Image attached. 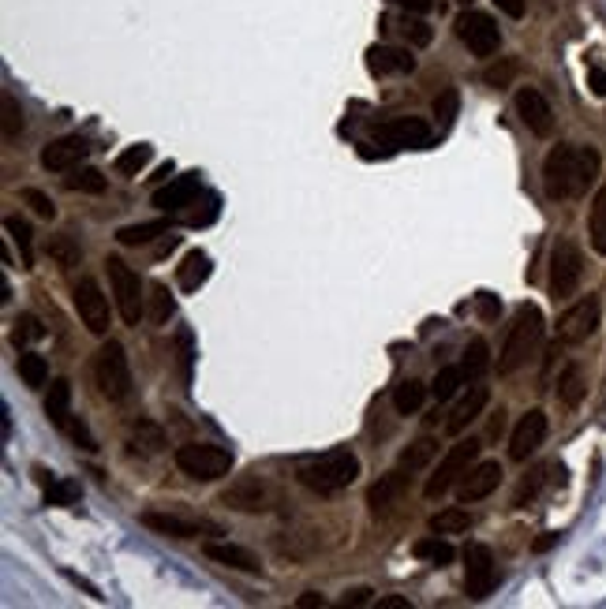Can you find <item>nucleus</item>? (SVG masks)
Listing matches in <instances>:
<instances>
[{"mask_svg":"<svg viewBox=\"0 0 606 609\" xmlns=\"http://www.w3.org/2000/svg\"><path fill=\"white\" fill-rule=\"evenodd\" d=\"M599 176V154L592 146H554L542 161V191L551 202L580 199Z\"/></svg>","mask_w":606,"mask_h":609,"instance_id":"f257e3e1","label":"nucleus"},{"mask_svg":"<svg viewBox=\"0 0 606 609\" xmlns=\"http://www.w3.org/2000/svg\"><path fill=\"white\" fill-rule=\"evenodd\" d=\"M542 344V310L535 303L516 307V318L509 326V337L501 344L498 355V374H516L520 367H528V359Z\"/></svg>","mask_w":606,"mask_h":609,"instance_id":"f03ea898","label":"nucleus"},{"mask_svg":"<svg viewBox=\"0 0 606 609\" xmlns=\"http://www.w3.org/2000/svg\"><path fill=\"white\" fill-rule=\"evenodd\" d=\"M296 478L315 494H337V490L352 486V482L360 478V460H356V453H348V449H333V453L319 456V460H311V464H303L296 471Z\"/></svg>","mask_w":606,"mask_h":609,"instance_id":"7ed1b4c3","label":"nucleus"},{"mask_svg":"<svg viewBox=\"0 0 606 609\" xmlns=\"http://www.w3.org/2000/svg\"><path fill=\"white\" fill-rule=\"evenodd\" d=\"M94 377L98 389L106 401L120 404L132 396V367H128V351H124L120 341H106L94 355Z\"/></svg>","mask_w":606,"mask_h":609,"instance_id":"20e7f679","label":"nucleus"},{"mask_svg":"<svg viewBox=\"0 0 606 609\" xmlns=\"http://www.w3.org/2000/svg\"><path fill=\"white\" fill-rule=\"evenodd\" d=\"M176 468L187 478L214 482V478H225L228 471H233V453L221 449V445H202V441H192V445L176 449Z\"/></svg>","mask_w":606,"mask_h":609,"instance_id":"39448f33","label":"nucleus"},{"mask_svg":"<svg viewBox=\"0 0 606 609\" xmlns=\"http://www.w3.org/2000/svg\"><path fill=\"white\" fill-rule=\"evenodd\" d=\"M106 269H109V284H113V300H116V310L124 326H139L142 322V284H139V273L124 262L120 255H109L106 258Z\"/></svg>","mask_w":606,"mask_h":609,"instance_id":"423d86ee","label":"nucleus"},{"mask_svg":"<svg viewBox=\"0 0 606 609\" xmlns=\"http://www.w3.org/2000/svg\"><path fill=\"white\" fill-rule=\"evenodd\" d=\"M580 277H584V255H580V247H576L569 236H558L554 247H551V296H554V300L576 296Z\"/></svg>","mask_w":606,"mask_h":609,"instance_id":"0eeeda50","label":"nucleus"},{"mask_svg":"<svg viewBox=\"0 0 606 609\" xmlns=\"http://www.w3.org/2000/svg\"><path fill=\"white\" fill-rule=\"evenodd\" d=\"M479 449H483V445H479L475 437H465V441H457V445H449V453L442 456V464H438V471L427 478L423 494H427L431 501H438L442 494H449V490H453V482H461V478L468 475V468L475 464Z\"/></svg>","mask_w":606,"mask_h":609,"instance_id":"6e6552de","label":"nucleus"},{"mask_svg":"<svg viewBox=\"0 0 606 609\" xmlns=\"http://www.w3.org/2000/svg\"><path fill=\"white\" fill-rule=\"evenodd\" d=\"M453 30L468 46L472 56H494L501 49V30H498V23L487 12H461Z\"/></svg>","mask_w":606,"mask_h":609,"instance_id":"1a4fd4ad","label":"nucleus"},{"mask_svg":"<svg viewBox=\"0 0 606 609\" xmlns=\"http://www.w3.org/2000/svg\"><path fill=\"white\" fill-rule=\"evenodd\" d=\"M72 300H75V310H79L82 326H87L94 337H106L109 333V296L101 292V284L94 277H82L75 284V292H72Z\"/></svg>","mask_w":606,"mask_h":609,"instance_id":"9d476101","label":"nucleus"},{"mask_svg":"<svg viewBox=\"0 0 606 609\" xmlns=\"http://www.w3.org/2000/svg\"><path fill=\"white\" fill-rule=\"evenodd\" d=\"M498 583V569H494V554L487 550L483 542L465 546V591L468 598H487Z\"/></svg>","mask_w":606,"mask_h":609,"instance_id":"9b49d317","label":"nucleus"},{"mask_svg":"<svg viewBox=\"0 0 606 609\" xmlns=\"http://www.w3.org/2000/svg\"><path fill=\"white\" fill-rule=\"evenodd\" d=\"M599 318H602V307H599V296H584L576 300L558 322V337L566 344H584L588 337H595L599 329Z\"/></svg>","mask_w":606,"mask_h":609,"instance_id":"f8f14e48","label":"nucleus"},{"mask_svg":"<svg viewBox=\"0 0 606 609\" xmlns=\"http://www.w3.org/2000/svg\"><path fill=\"white\" fill-rule=\"evenodd\" d=\"M374 135H379L386 146H397V150H427L431 139H434L431 123L420 120V116H393V120L379 123Z\"/></svg>","mask_w":606,"mask_h":609,"instance_id":"ddd939ff","label":"nucleus"},{"mask_svg":"<svg viewBox=\"0 0 606 609\" xmlns=\"http://www.w3.org/2000/svg\"><path fill=\"white\" fill-rule=\"evenodd\" d=\"M547 441V411H525L520 415V423L513 427V437H509V460H516V464H525L528 456H535V449Z\"/></svg>","mask_w":606,"mask_h":609,"instance_id":"4468645a","label":"nucleus"},{"mask_svg":"<svg viewBox=\"0 0 606 609\" xmlns=\"http://www.w3.org/2000/svg\"><path fill=\"white\" fill-rule=\"evenodd\" d=\"M513 105H516V116L525 120V128H528L532 135L547 139V135L554 131V109H551V101L542 97L535 87H520Z\"/></svg>","mask_w":606,"mask_h":609,"instance_id":"2eb2a0df","label":"nucleus"},{"mask_svg":"<svg viewBox=\"0 0 606 609\" xmlns=\"http://www.w3.org/2000/svg\"><path fill=\"white\" fill-rule=\"evenodd\" d=\"M221 501L228 509H240V512H266L269 501H274V494H269V486L259 475H240L233 486L221 494Z\"/></svg>","mask_w":606,"mask_h":609,"instance_id":"dca6fc26","label":"nucleus"},{"mask_svg":"<svg viewBox=\"0 0 606 609\" xmlns=\"http://www.w3.org/2000/svg\"><path fill=\"white\" fill-rule=\"evenodd\" d=\"M90 154V142L82 135H64V139H53L46 150H41V165L49 173H72L82 165V157Z\"/></svg>","mask_w":606,"mask_h":609,"instance_id":"f3484780","label":"nucleus"},{"mask_svg":"<svg viewBox=\"0 0 606 609\" xmlns=\"http://www.w3.org/2000/svg\"><path fill=\"white\" fill-rule=\"evenodd\" d=\"M501 486V464L498 460H483V464H472L468 468V475L461 478V486H457V497L465 501H483V497H491L494 490Z\"/></svg>","mask_w":606,"mask_h":609,"instance_id":"a211bd4d","label":"nucleus"},{"mask_svg":"<svg viewBox=\"0 0 606 609\" xmlns=\"http://www.w3.org/2000/svg\"><path fill=\"white\" fill-rule=\"evenodd\" d=\"M491 404V389L487 385H479V382H472L468 385V393L457 401V408L449 411V419H446V430L449 434H465L479 415H483V408Z\"/></svg>","mask_w":606,"mask_h":609,"instance_id":"6ab92c4d","label":"nucleus"},{"mask_svg":"<svg viewBox=\"0 0 606 609\" xmlns=\"http://www.w3.org/2000/svg\"><path fill=\"white\" fill-rule=\"evenodd\" d=\"M139 523H142V528H150V531H158V535H169V538H199L202 531H218L214 523H195V520H184L176 512H154V509L142 512Z\"/></svg>","mask_w":606,"mask_h":609,"instance_id":"aec40b11","label":"nucleus"},{"mask_svg":"<svg viewBox=\"0 0 606 609\" xmlns=\"http://www.w3.org/2000/svg\"><path fill=\"white\" fill-rule=\"evenodd\" d=\"M408 482H412V475H408V468H401V471H389V475H382L374 486L367 490V505H371V512H389L397 501H401L405 494H408Z\"/></svg>","mask_w":606,"mask_h":609,"instance_id":"412c9836","label":"nucleus"},{"mask_svg":"<svg viewBox=\"0 0 606 609\" xmlns=\"http://www.w3.org/2000/svg\"><path fill=\"white\" fill-rule=\"evenodd\" d=\"M367 68L374 75H412L415 72V56H412V49H401V46H371L367 49Z\"/></svg>","mask_w":606,"mask_h":609,"instance_id":"4be33fe9","label":"nucleus"},{"mask_svg":"<svg viewBox=\"0 0 606 609\" xmlns=\"http://www.w3.org/2000/svg\"><path fill=\"white\" fill-rule=\"evenodd\" d=\"M202 554L210 557V561H218V564H225V569H236V572H262V561L247 550V546H236V542H206L202 546Z\"/></svg>","mask_w":606,"mask_h":609,"instance_id":"5701e85b","label":"nucleus"},{"mask_svg":"<svg viewBox=\"0 0 606 609\" xmlns=\"http://www.w3.org/2000/svg\"><path fill=\"white\" fill-rule=\"evenodd\" d=\"M195 191H199V173H184V176H176V180L165 183L161 191H154V206L165 209V214H176V209L192 206Z\"/></svg>","mask_w":606,"mask_h":609,"instance_id":"b1692460","label":"nucleus"},{"mask_svg":"<svg viewBox=\"0 0 606 609\" xmlns=\"http://www.w3.org/2000/svg\"><path fill=\"white\" fill-rule=\"evenodd\" d=\"M210 273H214V262L206 250H187L180 269H176V281H180L184 292H199L206 281H210Z\"/></svg>","mask_w":606,"mask_h":609,"instance_id":"393cba45","label":"nucleus"},{"mask_svg":"<svg viewBox=\"0 0 606 609\" xmlns=\"http://www.w3.org/2000/svg\"><path fill=\"white\" fill-rule=\"evenodd\" d=\"M584 396H588V374H584L580 363H569L558 374V401L566 408H580Z\"/></svg>","mask_w":606,"mask_h":609,"instance_id":"a878e982","label":"nucleus"},{"mask_svg":"<svg viewBox=\"0 0 606 609\" xmlns=\"http://www.w3.org/2000/svg\"><path fill=\"white\" fill-rule=\"evenodd\" d=\"M46 415H49V423L53 427H60V430H68V423H72V385L64 382V377H56V382L49 385V396H46Z\"/></svg>","mask_w":606,"mask_h":609,"instance_id":"bb28decb","label":"nucleus"},{"mask_svg":"<svg viewBox=\"0 0 606 609\" xmlns=\"http://www.w3.org/2000/svg\"><path fill=\"white\" fill-rule=\"evenodd\" d=\"M4 233H8L12 243L19 247V262H23V269H30V266H34V228H30V221L19 217V214H12V217L4 221Z\"/></svg>","mask_w":606,"mask_h":609,"instance_id":"cd10ccee","label":"nucleus"},{"mask_svg":"<svg viewBox=\"0 0 606 609\" xmlns=\"http://www.w3.org/2000/svg\"><path fill=\"white\" fill-rule=\"evenodd\" d=\"M588 240H592V247H595V255H606V180L599 183V191H595V199H592Z\"/></svg>","mask_w":606,"mask_h":609,"instance_id":"c85d7f7f","label":"nucleus"},{"mask_svg":"<svg viewBox=\"0 0 606 609\" xmlns=\"http://www.w3.org/2000/svg\"><path fill=\"white\" fill-rule=\"evenodd\" d=\"M554 468H558V464H542V468H535V471H528L525 478H520V486H516V494H513V505H516V509L532 505V501L539 497V490L547 486V478H551Z\"/></svg>","mask_w":606,"mask_h":609,"instance_id":"c756f323","label":"nucleus"},{"mask_svg":"<svg viewBox=\"0 0 606 609\" xmlns=\"http://www.w3.org/2000/svg\"><path fill=\"white\" fill-rule=\"evenodd\" d=\"M423 401H427V385L423 382H401L393 389V408H397V415H415L423 408Z\"/></svg>","mask_w":606,"mask_h":609,"instance_id":"7c9ffc66","label":"nucleus"},{"mask_svg":"<svg viewBox=\"0 0 606 609\" xmlns=\"http://www.w3.org/2000/svg\"><path fill=\"white\" fill-rule=\"evenodd\" d=\"M412 554L420 557V561H431V564H438V569H446V564H453V557H457V550L446 542V538H420L412 546Z\"/></svg>","mask_w":606,"mask_h":609,"instance_id":"2f4dec72","label":"nucleus"},{"mask_svg":"<svg viewBox=\"0 0 606 609\" xmlns=\"http://www.w3.org/2000/svg\"><path fill=\"white\" fill-rule=\"evenodd\" d=\"M386 27L401 30V34L412 41V46H431V38H434V30L427 27V19H420L415 12H405L401 19H397V23H393V19H386Z\"/></svg>","mask_w":606,"mask_h":609,"instance_id":"473e14b6","label":"nucleus"},{"mask_svg":"<svg viewBox=\"0 0 606 609\" xmlns=\"http://www.w3.org/2000/svg\"><path fill=\"white\" fill-rule=\"evenodd\" d=\"M15 370H19V377H23V385H30V389H41L49 382V363L41 359L38 351H23V355H19Z\"/></svg>","mask_w":606,"mask_h":609,"instance_id":"72a5a7b5","label":"nucleus"},{"mask_svg":"<svg viewBox=\"0 0 606 609\" xmlns=\"http://www.w3.org/2000/svg\"><path fill=\"white\" fill-rule=\"evenodd\" d=\"M150 157H154V146L150 142H135L116 157V173L120 176H139L146 165H150Z\"/></svg>","mask_w":606,"mask_h":609,"instance_id":"f704fd0d","label":"nucleus"},{"mask_svg":"<svg viewBox=\"0 0 606 609\" xmlns=\"http://www.w3.org/2000/svg\"><path fill=\"white\" fill-rule=\"evenodd\" d=\"M472 528V516L465 509H442L431 516V531L434 535H465Z\"/></svg>","mask_w":606,"mask_h":609,"instance_id":"c9c22d12","label":"nucleus"},{"mask_svg":"<svg viewBox=\"0 0 606 609\" xmlns=\"http://www.w3.org/2000/svg\"><path fill=\"white\" fill-rule=\"evenodd\" d=\"M161 233H169V221H142V224L120 228L116 240H120L124 247H139V243H150V240L161 236Z\"/></svg>","mask_w":606,"mask_h":609,"instance_id":"e433bc0d","label":"nucleus"},{"mask_svg":"<svg viewBox=\"0 0 606 609\" xmlns=\"http://www.w3.org/2000/svg\"><path fill=\"white\" fill-rule=\"evenodd\" d=\"M465 382H468V377H465L461 367H442V370L434 374V382H431V396H434L438 404H442V401H449V396L461 389Z\"/></svg>","mask_w":606,"mask_h":609,"instance_id":"4c0bfd02","label":"nucleus"},{"mask_svg":"<svg viewBox=\"0 0 606 609\" xmlns=\"http://www.w3.org/2000/svg\"><path fill=\"white\" fill-rule=\"evenodd\" d=\"M434 453H438V441H431V437L412 441L408 449H401V468H408V471H423L431 460H434Z\"/></svg>","mask_w":606,"mask_h":609,"instance_id":"58836bf2","label":"nucleus"},{"mask_svg":"<svg viewBox=\"0 0 606 609\" xmlns=\"http://www.w3.org/2000/svg\"><path fill=\"white\" fill-rule=\"evenodd\" d=\"M132 437H135V445L142 453H161L165 449V430L154 423V419H139V423L132 427Z\"/></svg>","mask_w":606,"mask_h":609,"instance_id":"ea45409f","label":"nucleus"},{"mask_svg":"<svg viewBox=\"0 0 606 609\" xmlns=\"http://www.w3.org/2000/svg\"><path fill=\"white\" fill-rule=\"evenodd\" d=\"M64 187L68 191H79V195H101L106 191V176H101L98 169H72Z\"/></svg>","mask_w":606,"mask_h":609,"instance_id":"a19ab883","label":"nucleus"},{"mask_svg":"<svg viewBox=\"0 0 606 609\" xmlns=\"http://www.w3.org/2000/svg\"><path fill=\"white\" fill-rule=\"evenodd\" d=\"M516 72H520L516 56H498V64L483 68V82H487V87H494V90H501V87H509V82L516 79Z\"/></svg>","mask_w":606,"mask_h":609,"instance_id":"79ce46f5","label":"nucleus"},{"mask_svg":"<svg viewBox=\"0 0 606 609\" xmlns=\"http://www.w3.org/2000/svg\"><path fill=\"white\" fill-rule=\"evenodd\" d=\"M487 367H491V348H487V341H472L468 351H465V363H461L465 377H468V382H475V377L483 374Z\"/></svg>","mask_w":606,"mask_h":609,"instance_id":"37998d69","label":"nucleus"},{"mask_svg":"<svg viewBox=\"0 0 606 609\" xmlns=\"http://www.w3.org/2000/svg\"><path fill=\"white\" fill-rule=\"evenodd\" d=\"M79 497H82L79 482L56 478V482H49V490H46V505H79Z\"/></svg>","mask_w":606,"mask_h":609,"instance_id":"c03bdc74","label":"nucleus"},{"mask_svg":"<svg viewBox=\"0 0 606 609\" xmlns=\"http://www.w3.org/2000/svg\"><path fill=\"white\" fill-rule=\"evenodd\" d=\"M0 109H4V142H15L23 135V109H19V101L12 94L0 97Z\"/></svg>","mask_w":606,"mask_h":609,"instance_id":"a18cd8bd","label":"nucleus"},{"mask_svg":"<svg viewBox=\"0 0 606 609\" xmlns=\"http://www.w3.org/2000/svg\"><path fill=\"white\" fill-rule=\"evenodd\" d=\"M173 318V296L165 284H150V322L154 326H165Z\"/></svg>","mask_w":606,"mask_h":609,"instance_id":"49530a36","label":"nucleus"},{"mask_svg":"<svg viewBox=\"0 0 606 609\" xmlns=\"http://www.w3.org/2000/svg\"><path fill=\"white\" fill-rule=\"evenodd\" d=\"M49 255H53L60 266H79V262H82V247H79L72 236H56V240H49Z\"/></svg>","mask_w":606,"mask_h":609,"instance_id":"de8ad7c7","label":"nucleus"},{"mask_svg":"<svg viewBox=\"0 0 606 609\" xmlns=\"http://www.w3.org/2000/svg\"><path fill=\"white\" fill-rule=\"evenodd\" d=\"M19 199H23L41 221H53V217H56V202H53L46 191H38V187H23V191H19Z\"/></svg>","mask_w":606,"mask_h":609,"instance_id":"09e8293b","label":"nucleus"},{"mask_svg":"<svg viewBox=\"0 0 606 609\" xmlns=\"http://www.w3.org/2000/svg\"><path fill=\"white\" fill-rule=\"evenodd\" d=\"M457 109H461V94H457L453 87L434 97V116H438V123H442V128H449V123H453Z\"/></svg>","mask_w":606,"mask_h":609,"instance_id":"8fccbe9b","label":"nucleus"},{"mask_svg":"<svg viewBox=\"0 0 606 609\" xmlns=\"http://www.w3.org/2000/svg\"><path fill=\"white\" fill-rule=\"evenodd\" d=\"M41 337H46V329H41V322L34 314H23V318L15 322V333H12L15 344H30V341H41Z\"/></svg>","mask_w":606,"mask_h":609,"instance_id":"3c124183","label":"nucleus"},{"mask_svg":"<svg viewBox=\"0 0 606 609\" xmlns=\"http://www.w3.org/2000/svg\"><path fill=\"white\" fill-rule=\"evenodd\" d=\"M192 363H195L192 333H187V329H180V377H184V385H192Z\"/></svg>","mask_w":606,"mask_h":609,"instance_id":"603ef678","label":"nucleus"},{"mask_svg":"<svg viewBox=\"0 0 606 609\" xmlns=\"http://www.w3.org/2000/svg\"><path fill=\"white\" fill-rule=\"evenodd\" d=\"M475 307H479V318H483V322H494L498 310H501L498 296H491V292H479V296H475Z\"/></svg>","mask_w":606,"mask_h":609,"instance_id":"864d4df0","label":"nucleus"},{"mask_svg":"<svg viewBox=\"0 0 606 609\" xmlns=\"http://www.w3.org/2000/svg\"><path fill=\"white\" fill-rule=\"evenodd\" d=\"M588 90L595 97H606V72L602 68H588Z\"/></svg>","mask_w":606,"mask_h":609,"instance_id":"5fc2aeb1","label":"nucleus"},{"mask_svg":"<svg viewBox=\"0 0 606 609\" xmlns=\"http://www.w3.org/2000/svg\"><path fill=\"white\" fill-rule=\"evenodd\" d=\"M401 12H415V15H427L434 8V0H393Z\"/></svg>","mask_w":606,"mask_h":609,"instance_id":"6e6d98bb","label":"nucleus"},{"mask_svg":"<svg viewBox=\"0 0 606 609\" xmlns=\"http://www.w3.org/2000/svg\"><path fill=\"white\" fill-rule=\"evenodd\" d=\"M68 430H72V437L79 441L82 449H98V445H94V437L87 434V427H82V423H68Z\"/></svg>","mask_w":606,"mask_h":609,"instance_id":"4d7b16f0","label":"nucleus"},{"mask_svg":"<svg viewBox=\"0 0 606 609\" xmlns=\"http://www.w3.org/2000/svg\"><path fill=\"white\" fill-rule=\"evenodd\" d=\"M494 4L506 12L509 19H520V15H525V0H494Z\"/></svg>","mask_w":606,"mask_h":609,"instance_id":"13d9d810","label":"nucleus"},{"mask_svg":"<svg viewBox=\"0 0 606 609\" xmlns=\"http://www.w3.org/2000/svg\"><path fill=\"white\" fill-rule=\"evenodd\" d=\"M296 605H300V609H322V605H326V598H322L319 591H307V595H300V598H296Z\"/></svg>","mask_w":606,"mask_h":609,"instance_id":"bf43d9fd","label":"nucleus"},{"mask_svg":"<svg viewBox=\"0 0 606 609\" xmlns=\"http://www.w3.org/2000/svg\"><path fill=\"white\" fill-rule=\"evenodd\" d=\"M367 602H371V591H367V587H356V591L345 595V605H367Z\"/></svg>","mask_w":606,"mask_h":609,"instance_id":"052dcab7","label":"nucleus"},{"mask_svg":"<svg viewBox=\"0 0 606 609\" xmlns=\"http://www.w3.org/2000/svg\"><path fill=\"white\" fill-rule=\"evenodd\" d=\"M379 609H412V602L401 595H389V598H379Z\"/></svg>","mask_w":606,"mask_h":609,"instance_id":"680f3d73","label":"nucleus"},{"mask_svg":"<svg viewBox=\"0 0 606 609\" xmlns=\"http://www.w3.org/2000/svg\"><path fill=\"white\" fill-rule=\"evenodd\" d=\"M68 579H72V583H79V587H82V591H87V595H94V598H101V595H98V587H94L90 579H82L79 572H68Z\"/></svg>","mask_w":606,"mask_h":609,"instance_id":"e2e57ef3","label":"nucleus"},{"mask_svg":"<svg viewBox=\"0 0 606 609\" xmlns=\"http://www.w3.org/2000/svg\"><path fill=\"white\" fill-rule=\"evenodd\" d=\"M0 434H12V415H8V408H0Z\"/></svg>","mask_w":606,"mask_h":609,"instance_id":"0e129e2a","label":"nucleus"},{"mask_svg":"<svg viewBox=\"0 0 606 609\" xmlns=\"http://www.w3.org/2000/svg\"><path fill=\"white\" fill-rule=\"evenodd\" d=\"M554 542H558V535H547V538H539V542H535V550H551Z\"/></svg>","mask_w":606,"mask_h":609,"instance_id":"69168bd1","label":"nucleus"},{"mask_svg":"<svg viewBox=\"0 0 606 609\" xmlns=\"http://www.w3.org/2000/svg\"><path fill=\"white\" fill-rule=\"evenodd\" d=\"M169 176H173V161H169V165H161V169H158V176H154V180H169Z\"/></svg>","mask_w":606,"mask_h":609,"instance_id":"338daca9","label":"nucleus"},{"mask_svg":"<svg viewBox=\"0 0 606 609\" xmlns=\"http://www.w3.org/2000/svg\"><path fill=\"white\" fill-rule=\"evenodd\" d=\"M461 4H472V0H461Z\"/></svg>","mask_w":606,"mask_h":609,"instance_id":"774afa93","label":"nucleus"}]
</instances>
